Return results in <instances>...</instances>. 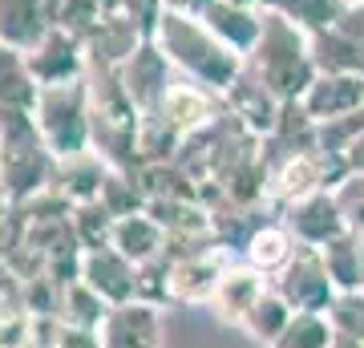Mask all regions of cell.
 <instances>
[{"label": "cell", "mask_w": 364, "mask_h": 348, "mask_svg": "<svg viewBox=\"0 0 364 348\" xmlns=\"http://www.w3.org/2000/svg\"><path fill=\"white\" fill-rule=\"evenodd\" d=\"M53 150L45 146L33 114H0V186L13 203L53 182Z\"/></svg>", "instance_id": "obj_4"}, {"label": "cell", "mask_w": 364, "mask_h": 348, "mask_svg": "<svg viewBox=\"0 0 364 348\" xmlns=\"http://www.w3.org/2000/svg\"><path fill=\"white\" fill-rule=\"evenodd\" d=\"M235 263V251L223 243H207L186 255H170V304H210L219 280Z\"/></svg>", "instance_id": "obj_6"}, {"label": "cell", "mask_w": 364, "mask_h": 348, "mask_svg": "<svg viewBox=\"0 0 364 348\" xmlns=\"http://www.w3.org/2000/svg\"><path fill=\"white\" fill-rule=\"evenodd\" d=\"M97 203L114 215V219H122V215H134V211H146V186L142 179H138V170H117L109 167V174H105L102 182V194H97Z\"/></svg>", "instance_id": "obj_25"}, {"label": "cell", "mask_w": 364, "mask_h": 348, "mask_svg": "<svg viewBox=\"0 0 364 348\" xmlns=\"http://www.w3.org/2000/svg\"><path fill=\"white\" fill-rule=\"evenodd\" d=\"M336 25L344 28V33H348V37L364 49V4H360V9H344V16H340Z\"/></svg>", "instance_id": "obj_32"}, {"label": "cell", "mask_w": 364, "mask_h": 348, "mask_svg": "<svg viewBox=\"0 0 364 348\" xmlns=\"http://www.w3.org/2000/svg\"><path fill=\"white\" fill-rule=\"evenodd\" d=\"M299 110L312 117L316 126L364 110V73H316L312 85L299 97Z\"/></svg>", "instance_id": "obj_11"}, {"label": "cell", "mask_w": 364, "mask_h": 348, "mask_svg": "<svg viewBox=\"0 0 364 348\" xmlns=\"http://www.w3.org/2000/svg\"><path fill=\"white\" fill-rule=\"evenodd\" d=\"M117 81L138 114H154L170 90V57L158 49L154 37H146L138 49L117 65Z\"/></svg>", "instance_id": "obj_8"}, {"label": "cell", "mask_w": 364, "mask_h": 348, "mask_svg": "<svg viewBox=\"0 0 364 348\" xmlns=\"http://www.w3.org/2000/svg\"><path fill=\"white\" fill-rule=\"evenodd\" d=\"M25 57H28V69H33L37 85H57V81L85 78V69H90L85 37L69 25H53Z\"/></svg>", "instance_id": "obj_7"}, {"label": "cell", "mask_w": 364, "mask_h": 348, "mask_svg": "<svg viewBox=\"0 0 364 348\" xmlns=\"http://www.w3.org/2000/svg\"><path fill=\"white\" fill-rule=\"evenodd\" d=\"M105 174H109V162H105L93 146L53 162V186H57V191H65L73 203H90V199H97V194H102Z\"/></svg>", "instance_id": "obj_18"}, {"label": "cell", "mask_w": 364, "mask_h": 348, "mask_svg": "<svg viewBox=\"0 0 364 348\" xmlns=\"http://www.w3.org/2000/svg\"><path fill=\"white\" fill-rule=\"evenodd\" d=\"M203 25L215 33L219 41H227L235 53L247 57L255 49V41L263 33V9L259 4H239V0H210L203 9Z\"/></svg>", "instance_id": "obj_16"}, {"label": "cell", "mask_w": 364, "mask_h": 348, "mask_svg": "<svg viewBox=\"0 0 364 348\" xmlns=\"http://www.w3.org/2000/svg\"><path fill=\"white\" fill-rule=\"evenodd\" d=\"M296 247H299V239L291 235V227H287L284 219H267L263 227H255V235L243 243L239 259H243V263H251L255 271H263V275L272 280L275 271H279L287 259L296 255Z\"/></svg>", "instance_id": "obj_20"}, {"label": "cell", "mask_w": 364, "mask_h": 348, "mask_svg": "<svg viewBox=\"0 0 364 348\" xmlns=\"http://www.w3.org/2000/svg\"><path fill=\"white\" fill-rule=\"evenodd\" d=\"M57 25L53 0H0V41L28 53Z\"/></svg>", "instance_id": "obj_17"}, {"label": "cell", "mask_w": 364, "mask_h": 348, "mask_svg": "<svg viewBox=\"0 0 364 348\" xmlns=\"http://www.w3.org/2000/svg\"><path fill=\"white\" fill-rule=\"evenodd\" d=\"M259 9L287 16V21H296V25L308 28V33L332 28L340 16H344V4H340V0H259Z\"/></svg>", "instance_id": "obj_26"}, {"label": "cell", "mask_w": 364, "mask_h": 348, "mask_svg": "<svg viewBox=\"0 0 364 348\" xmlns=\"http://www.w3.org/2000/svg\"><path fill=\"white\" fill-rule=\"evenodd\" d=\"M332 344H336V328H332L328 312H296L272 348H332Z\"/></svg>", "instance_id": "obj_27"}, {"label": "cell", "mask_w": 364, "mask_h": 348, "mask_svg": "<svg viewBox=\"0 0 364 348\" xmlns=\"http://www.w3.org/2000/svg\"><path fill=\"white\" fill-rule=\"evenodd\" d=\"M37 93L41 85L28 69V57L0 41V114H33Z\"/></svg>", "instance_id": "obj_19"}, {"label": "cell", "mask_w": 364, "mask_h": 348, "mask_svg": "<svg viewBox=\"0 0 364 348\" xmlns=\"http://www.w3.org/2000/svg\"><path fill=\"white\" fill-rule=\"evenodd\" d=\"M272 288L296 312H328L332 300L340 296L336 284H332V275H328V268H324L320 247H308V243H299L296 255L272 275Z\"/></svg>", "instance_id": "obj_5"}, {"label": "cell", "mask_w": 364, "mask_h": 348, "mask_svg": "<svg viewBox=\"0 0 364 348\" xmlns=\"http://www.w3.org/2000/svg\"><path fill=\"white\" fill-rule=\"evenodd\" d=\"M114 308L102 292H93L85 280H73V284L61 288V308H57V320L61 324H77V328H102L105 312Z\"/></svg>", "instance_id": "obj_24"}, {"label": "cell", "mask_w": 364, "mask_h": 348, "mask_svg": "<svg viewBox=\"0 0 364 348\" xmlns=\"http://www.w3.org/2000/svg\"><path fill=\"white\" fill-rule=\"evenodd\" d=\"M247 69L279 102H299L316 78L312 33L299 28L296 21H287V16L263 9V33L255 41V49L247 53Z\"/></svg>", "instance_id": "obj_2"}, {"label": "cell", "mask_w": 364, "mask_h": 348, "mask_svg": "<svg viewBox=\"0 0 364 348\" xmlns=\"http://www.w3.org/2000/svg\"><path fill=\"white\" fill-rule=\"evenodd\" d=\"M279 219L291 227L299 243L308 247H324L332 243L336 235L348 231V223H344V211L336 203V191H316L308 199H296L291 206H284V215Z\"/></svg>", "instance_id": "obj_12"}, {"label": "cell", "mask_w": 364, "mask_h": 348, "mask_svg": "<svg viewBox=\"0 0 364 348\" xmlns=\"http://www.w3.org/2000/svg\"><path fill=\"white\" fill-rule=\"evenodd\" d=\"M340 4H344V9H360L364 0H340Z\"/></svg>", "instance_id": "obj_35"}, {"label": "cell", "mask_w": 364, "mask_h": 348, "mask_svg": "<svg viewBox=\"0 0 364 348\" xmlns=\"http://www.w3.org/2000/svg\"><path fill=\"white\" fill-rule=\"evenodd\" d=\"M109 243L122 251L126 259L134 263H146V259H154L166 251V227L150 215V211H134V215H122L114 223V239Z\"/></svg>", "instance_id": "obj_21"}, {"label": "cell", "mask_w": 364, "mask_h": 348, "mask_svg": "<svg viewBox=\"0 0 364 348\" xmlns=\"http://www.w3.org/2000/svg\"><path fill=\"white\" fill-rule=\"evenodd\" d=\"M324 255V268L332 275L336 292H364V280H360V235L356 231H344L336 235L332 243L320 247Z\"/></svg>", "instance_id": "obj_23"}, {"label": "cell", "mask_w": 364, "mask_h": 348, "mask_svg": "<svg viewBox=\"0 0 364 348\" xmlns=\"http://www.w3.org/2000/svg\"><path fill=\"white\" fill-rule=\"evenodd\" d=\"M332 191H336V203H340V211H344L348 231L364 235V174L360 170H348Z\"/></svg>", "instance_id": "obj_30"}, {"label": "cell", "mask_w": 364, "mask_h": 348, "mask_svg": "<svg viewBox=\"0 0 364 348\" xmlns=\"http://www.w3.org/2000/svg\"><path fill=\"white\" fill-rule=\"evenodd\" d=\"M291 316H296V308H291V304H287L275 288H267V292L251 304L247 316H243L239 332L247 336V340H255L259 348H272L275 340H279V332L291 324Z\"/></svg>", "instance_id": "obj_22"}, {"label": "cell", "mask_w": 364, "mask_h": 348, "mask_svg": "<svg viewBox=\"0 0 364 348\" xmlns=\"http://www.w3.org/2000/svg\"><path fill=\"white\" fill-rule=\"evenodd\" d=\"M360 280H364V235H360Z\"/></svg>", "instance_id": "obj_36"}, {"label": "cell", "mask_w": 364, "mask_h": 348, "mask_svg": "<svg viewBox=\"0 0 364 348\" xmlns=\"http://www.w3.org/2000/svg\"><path fill=\"white\" fill-rule=\"evenodd\" d=\"M267 288H272V280H267L263 271H255L251 263H243V259H235L231 268H227V275L219 280V288H215V296H210L207 308L215 312L223 324L239 328L243 316L251 312V304H255Z\"/></svg>", "instance_id": "obj_15"}, {"label": "cell", "mask_w": 364, "mask_h": 348, "mask_svg": "<svg viewBox=\"0 0 364 348\" xmlns=\"http://www.w3.org/2000/svg\"><path fill=\"white\" fill-rule=\"evenodd\" d=\"M81 280H85L93 292H102L109 304H126V300H138V263H134V259H126L114 243L85 251V263H81Z\"/></svg>", "instance_id": "obj_14"}, {"label": "cell", "mask_w": 364, "mask_h": 348, "mask_svg": "<svg viewBox=\"0 0 364 348\" xmlns=\"http://www.w3.org/2000/svg\"><path fill=\"white\" fill-rule=\"evenodd\" d=\"M33 122H37L45 146L53 150V158L90 150V146H93V93H90V78L41 85L37 105H33Z\"/></svg>", "instance_id": "obj_3"}, {"label": "cell", "mask_w": 364, "mask_h": 348, "mask_svg": "<svg viewBox=\"0 0 364 348\" xmlns=\"http://www.w3.org/2000/svg\"><path fill=\"white\" fill-rule=\"evenodd\" d=\"M239 4H259V0H239Z\"/></svg>", "instance_id": "obj_37"}, {"label": "cell", "mask_w": 364, "mask_h": 348, "mask_svg": "<svg viewBox=\"0 0 364 348\" xmlns=\"http://www.w3.org/2000/svg\"><path fill=\"white\" fill-rule=\"evenodd\" d=\"M69 223H73L77 243L85 247V251H93V247H109L117 219L105 211L102 203H97V199H90V203H73V211H69Z\"/></svg>", "instance_id": "obj_28"}, {"label": "cell", "mask_w": 364, "mask_h": 348, "mask_svg": "<svg viewBox=\"0 0 364 348\" xmlns=\"http://www.w3.org/2000/svg\"><path fill=\"white\" fill-rule=\"evenodd\" d=\"M49 348H102V332L97 328H77V324L53 320Z\"/></svg>", "instance_id": "obj_31"}, {"label": "cell", "mask_w": 364, "mask_h": 348, "mask_svg": "<svg viewBox=\"0 0 364 348\" xmlns=\"http://www.w3.org/2000/svg\"><path fill=\"white\" fill-rule=\"evenodd\" d=\"M344 162H348V170H360V174H364V130L348 142V150H344Z\"/></svg>", "instance_id": "obj_33"}, {"label": "cell", "mask_w": 364, "mask_h": 348, "mask_svg": "<svg viewBox=\"0 0 364 348\" xmlns=\"http://www.w3.org/2000/svg\"><path fill=\"white\" fill-rule=\"evenodd\" d=\"M162 4H166V9H178V13H195L198 16L210 0H162Z\"/></svg>", "instance_id": "obj_34"}, {"label": "cell", "mask_w": 364, "mask_h": 348, "mask_svg": "<svg viewBox=\"0 0 364 348\" xmlns=\"http://www.w3.org/2000/svg\"><path fill=\"white\" fill-rule=\"evenodd\" d=\"M223 102H227V114H235L251 134H259V138L272 134L275 122H279V114H284V105H287V102H279V97H275L255 73H251L247 65H243V73L235 78L231 90L223 93Z\"/></svg>", "instance_id": "obj_13"}, {"label": "cell", "mask_w": 364, "mask_h": 348, "mask_svg": "<svg viewBox=\"0 0 364 348\" xmlns=\"http://www.w3.org/2000/svg\"><path fill=\"white\" fill-rule=\"evenodd\" d=\"M332 328H336V344L332 348H364V292H340L332 300Z\"/></svg>", "instance_id": "obj_29"}, {"label": "cell", "mask_w": 364, "mask_h": 348, "mask_svg": "<svg viewBox=\"0 0 364 348\" xmlns=\"http://www.w3.org/2000/svg\"><path fill=\"white\" fill-rule=\"evenodd\" d=\"M150 37L158 41V49L170 57L174 69H182L191 81L210 85V90L227 93L235 85V78L243 73L247 57L235 53L227 41H219L203 25V16L195 13H178V9H162L158 25Z\"/></svg>", "instance_id": "obj_1"}, {"label": "cell", "mask_w": 364, "mask_h": 348, "mask_svg": "<svg viewBox=\"0 0 364 348\" xmlns=\"http://www.w3.org/2000/svg\"><path fill=\"white\" fill-rule=\"evenodd\" d=\"M102 348H162L166 344V320L158 304L126 300L114 304L102 320Z\"/></svg>", "instance_id": "obj_9"}, {"label": "cell", "mask_w": 364, "mask_h": 348, "mask_svg": "<svg viewBox=\"0 0 364 348\" xmlns=\"http://www.w3.org/2000/svg\"><path fill=\"white\" fill-rule=\"evenodd\" d=\"M154 114H162L170 126L186 138V134H195V130L219 122V117L227 114V102H223L219 90L198 85V81L186 78V81H170L166 97H162V105H158Z\"/></svg>", "instance_id": "obj_10"}]
</instances>
